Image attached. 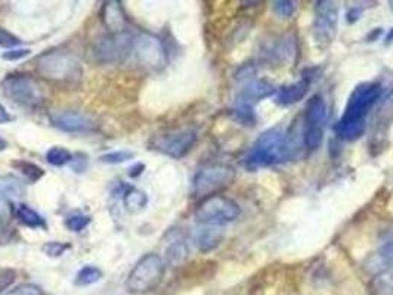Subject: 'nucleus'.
Returning <instances> with one entry per match:
<instances>
[{"label": "nucleus", "instance_id": "4be33fe9", "mask_svg": "<svg viewBox=\"0 0 393 295\" xmlns=\"http://www.w3.org/2000/svg\"><path fill=\"white\" fill-rule=\"evenodd\" d=\"M12 167L16 171H20V173L28 180V182H31V183L37 182V180H40L45 176V170L42 167L36 166L33 163H28V161H23V159L14 161Z\"/></svg>", "mask_w": 393, "mask_h": 295}, {"label": "nucleus", "instance_id": "b1692460", "mask_svg": "<svg viewBox=\"0 0 393 295\" xmlns=\"http://www.w3.org/2000/svg\"><path fill=\"white\" fill-rule=\"evenodd\" d=\"M46 159H48V163L51 166L55 167H61L71 163L73 159V154L70 151H67L65 148L61 146H53L48 151V154H46Z\"/></svg>", "mask_w": 393, "mask_h": 295}, {"label": "nucleus", "instance_id": "f8f14e48", "mask_svg": "<svg viewBox=\"0 0 393 295\" xmlns=\"http://www.w3.org/2000/svg\"><path fill=\"white\" fill-rule=\"evenodd\" d=\"M196 131L194 129H183L172 133H164L160 136H154L149 142L151 149H155L162 154L181 159L192 149L196 142Z\"/></svg>", "mask_w": 393, "mask_h": 295}, {"label": "nucleus", "instance_id": "58836bf2", "mask_svg": "<svg viewBox=\"0 0 393 295\" xmlns=\"http://www.w3.org/2000/svg\"><path fill=\"white\" fill-rule=\"evenodd\" d=\"M390 5H392V9H393V2H390Z\"/></svg>", "mask_w": 393, "mask_h": 295}, {"label": "nucleus", "instance_id": "72a5a7b5", "mask_svg": "<svg viewBox=\"0 0 393 295\" xmlns=\"http://www.w3.org/2000/svg\"><path fill=\"white\" fill-rule=\"evenodd\" d=\"M70 164L76 173H83V171L88 168V158L84 154H76V155H73Z\"/></svg>", "mask_w": 393, "mask_h": 295}, {"label": "nucleus", "instance_id": "2eb2a0df", "mask_svg": "<svg viewBox=\"0 0 393 295\" xmlns=\"http://www.w3.org/2000/svg\"><path fill=\"white\" fill-rule=\"evenodd\" d=\"M296 39L292 36H283L278 39L269 42L264 47V56L265 60L270 62H288L296 56Z\"/></svg>", "mask_w": 393, "mask_h": 295}, {"label": "nucleus", "instance_id": "bb28decb", "mask_svg": "<svg viewBox=\"0 0 393 295\" xmlns=\"http://www.w3.org/2000/svg\"><path fill=\"white\" fill-rule=\"evenodd\" d=\"M68 250H71V245L65 244V242L51 241V242H46L45 245H42V253L48 257H52V259H58V257H61Z\"/></svg>", "mask_w": 393, "mask_h": 295}, {"label": "nucleus", "instance_id": "f704fd0d", "mask_svg": "<svg viewBox=\"0 0 393 295\" xmlns=\"http://www.w3.org/2000/svg\"><path fill=\"white\" fill-rule=\"evenodd\" d=\"M12 117L11 114L8 112V110L0 103V125H6V123H11Z\"/></svg>", "mask_w": 393, "mask_h": 295}, {"label": "nucleus", "instance_id": "f257e3e1", "mask_svg": "<svg viewBox=\"0 0 393 295\" xmlns=\"http://www.w3.org/2000/svg\"><path fill=\"white\" fill-rule=\"evenodd\" d=\"M383 94L380 83H361L353 89L346 103L342 117L335 126V133L342 140L359 139L367 129V116Z\"/></svg>", "mask_w": 393, "mask_h": 295}, {"label": "nucleus", "instance_id": "423d86ee", "mask_svg": "<svg viewBox=\"0 0 393 295\" xmlns=\"http://www.w3.org/2000/svg\"><path fill=\"white\" fill-rule=\"evenodd\" d=\"M233 180H236V170L232 167L225 164L207 166L194 177V195L200 199L218 195L220 190L231 186Z\"/></svg>", "mask_w": 393, "mask_h": 295}, {"label": "nucleus", "instance_id": "4468645a", "mask_svg": "<svg viewBox=\"0 0 393 295\" xmlns=\"http://www.w3.org/2000/svg\"><path fill=\"white\" fill-rule=\"evenodd\" d=\"M51 123L65 133H89L95 129L93 121L88 114L76 110H60L51 112Z\"/></svg>", "mask_w": 393, "mask_h": 295}, {"label": "nucleus", "instance_id": "e433bc0d", "mask_svg": "<svg viewBox=\"0 0 393 295\" xmlns=\"http://www.w3.org/2000/svg\"><path fill=\"white\" fill-rule=\"evenodd\" d=\"M6 148H8V142H6L5 139L0 138V151H3V149H6Z\"/></svg>", "mask_w": 393, "mask_h": 295}, {"label": "nucleus", "instance_id": "473e14b6", "mask_svg": "<svg viewBox=\"0 0 393 295\" xmlns=\"http://www.w3.org/2000/svg\"><path fill=\"white\" fill-rule=\"evenodd\" d=\"M31 53L30 49H11V51H6L3 55H2V58L5 61H20L23 58H27L28 55Z\"/></svg>", "mask_w": 393, "mask_h": 295}, {"label": "nucleus", "instance_id": "39448f33", "mask_svg": "<svg viewBox=\"0 0 393 295\" xmlns=\"http://www.w3.org/2000/svg\"><path fill=\"white\" fill-rule=\"evenodd\" d=\"M2 92L6 98L15 102L16 105L36 110L39 108L45 94L37 80L28 74H12L2 81Z\"/></svg>", "mask_w": 393, "mask_h": 295}, {"label": "nucleus", "instance_id": "1a4fd4ad", "mask_svg": "<svg viewBox=\"0 0 393 295\" xmlns=\"http://www.w3.org/2000/svg\"><path fill=\"white\" fill-rule=\"evenodd\" d=\"M135 34L121 31L101 37L93 44V56L99 64H120L134 52Z\"/></svg>", "mask_w": 393, "mask_h": 295}, {"label": "nucleus", "instance_id": "7ed1b4c3", "mask_svg": "<svg viewBox=\"0 0 393 295\" xmlns=\"http://www.w3.org/2000/svg\"><path fill=\"white\" fill-rule=\"evenodd\" d=\"M36 68L43 79L61 86H76L81 81L80 62L67 52H48L36 61Z\"/></svg>", "mask_w": 393, "mask_h": 295}, {"label": "nucleus", "instance_id": "2f4dec72", "mask_svg": "<svg viewBox=\"0 0 393 295\" xmlns=\"http://www.w3.org/2000/svg\"><path fill=\"white\" fill-rule=\"evenodd\" d=\"M16 279V273L14 269H2L0 270V294H3Z\"/></svg>", "mask_w": 393, "mask_h": 295}, {"label": "nucleus", "instance_id": "20e7f679", "mask_svg": "<svg viewBox=\"0 0 393 295\" xmlns=\"http://www.w3.org/2000/svg\"><path fill=\"white\" fill-rule=\"evenodd\" d=\"M166 272L163 259L158 254L149 253L140 259L126 279V290L130 294H147L155 290Z\"/></svg>", "mask_w": 393, "mask_h": 295}, {"label": "nucleus", "instance_id": "5701e85b", "mask_svg": "<svg viewBox=\"0 0 393 295\" xmlns=\"http://www.w3.org/2000/svg\"><path fill=\"white\" fill-rule=\"evenodd\" d=\"M102 276H104V273L97 266H86V268L79 270L76 276V285L77 287H89V285L99 282Z\"/></svg>", "mask_w": 393, "mask_h": 295}, {"label": "nucleus", "instance_id": "6ab92c4d", "mask_svg": "<svg viewBox=\"0 0 393 295\" xmlns=\"http://www.w3.org/2000/svg\"><path fill=\"white\" fill-rule=\"evenodd\" d=\"M123 203L127 211L139 213L147 207L148 196L144 190H140L138 188H127L123 194Z\"/></svg>", "mask_w": 393, "mask_h": 295}, {"label": "nucleus", "instance_id": "c85d7f7f", "mask_svg": "<svg viewBox=\"0 0 393 295\" xmlns=\"http://www.w3.org/2000/svg\"><path fill=\"white\" fill-rule=\"evenodd\" d=\"M274 12L281 18H290L296 11V3L292 0H279V2L272 3Z\"/></svg>", "mask_w": 393, "mask_h": 295}, {"label": "nucleus", "instance_id": "c756f323", "mask_svg": "<svg viewBox=\"0 0 393 295\" xmlns=\"http://www.w3.org/2000/svg\"><path fill=\"white\" fill-rule=\"evenodd\" d=\"M6 295H45L43 290L34 283H23L9 291Z\"/></svg>", "mask_w": 393, "mask_h": 295}, {"label": "nucleus", "instance_id": "f3484780", "mask_svg": "<svg viewBox=\"0 0 393 295\" xmlns=\"http://www.w3.org/2000/svg\"><path fill=\"white\" fill-rule=\"evenodd\" d=\"M309 84H311V79L305 77L299 81H294L292 84H286L283 88H279L275 93V99L279 105L290 107L294 105L299 101H302L309 90Z\"/></svg>", "mask_w": 393, "mask_h": 295}, {"label": "nucleus", "instance_id": "9b49d317", "mask_svg": "<svg viewBox=\"0 0 393 295\" xmlns=\"http://www.w3.org/2000/svg\"><path fill=\"white\" fill-rule=\"evenodd\" d=\"M134 53L138 62L147 70L160 71L167 65V52L163 40L151 33L135 36Z\"/></svg>", "mask_w": 393, "mask_h": 295}, {"label": "nucleus", "instance_id": "412c9836", "mask_svg": "<svg viewBox=\"0 0 393 295\" xmlns=\"http://www.w3.org/2000/svg\"><path fill=\"white\" fill-rule=\"evenodd\" d=\"M186 257H188V246L182 240H175L167 246L166 259L172 266L182 264L186 260Z\"/></svg>", "mask_w": 393, "mask_h": 295}, {"label": "nucleus", "instance_id": "9d476101", "mask_svg": "<svg viewBox=\"0 0 393 295\" xmlns=\"http://www.w3.org/2000/svg\"><path fill=\"white\" fill-rule=\"evenodd\" d=\"M327 118H329V110L321 94L309 101L305 123H303V145L305 148L315 151L321 146L324 140V127Z\"/></svg>", "mask_w": 393, "mask_h": 295}, {"label": "nucleus", "instance_id": "c9c22d12", "mask_svg": "<svg viewBox=\"0 0 393 295\" xmlns=\"http://www.w3.org/2000/svg\"><path fill=\"white\" fill-rule=\"evenodd\" d=\"M144 168H145V166H144V164L138 163V164H135L132 168H130V171H129V176H130V177H138V176L142 175Z\"/></svg>", "mask_w": 393, "mask_h": 295}, {"label": "nucleus", "instance_id": "cd10ccee", "mask_svg": "<svg viewBox=\"0 0 393 295\" xmlns=\"http://www.w3.org/2000/svg\"><path fill=\"white\" fill-rule=\"evenodd\" d=\"M89 223L90 217L86 214H73L65 220V226H67L71 232H81L83 229H86Z\"/></svg>", "mask_w": 393, "mask_h": 295}, {"label": "nucleus", "instance_id": "0eeeda50", "mask_svg": "<svg viewBox=\"0 0 393 295\" xmlns=\"http://www.w3.org/2000/svg\"><path fill=\"white\" fill-rule=\"evenodd\" d=\"M240 216V207L233 199L223 195H213L205 199L196 208L195 217L201 225L223 226L237 220Z\"/></svg>", "mask_w": 393, "mask_h": 295}, {"label": "nucleus", "instance_id": "f03ea898", "mask_svg": "<svg viewBox=\"0 0 393 295\" xmlns=\"http://www.w3.org/2000/svg\"><path fill=\"white\" fill-rule=\"evenodd\" d=\"M294 155L293 142L283 127H274L262 133L253 144L242 164L247 170H259L264 167L287 163Z\"/></svg>", "mask_w": 393, "mask_h": 295}, {"label": "nucleus", "instance_id": "dca6fc26", "mask_svg": "<svg viewBox=\"0 0 393 295\" xmlns=\"http://www.w3.org/2000/svg\"><path fill=\"white\" fill-rule=\"evenodd\" d=\"M102 23H104L110 34L126 31L127 18L121 2L110 0V2L104 5V8H102Z\"/></svg>", "mask_w": 393, "mask_h": 295}, {"label": "nucleus", "instance_id": "a878e982", "mask_svg": "<svg viewBox=\"0 0 393 295\" xmlns=\"http://www.w3.org/2000/svg\"><path fill=\"white\" fill-rule=\"evenodd\" d=\"M132 158H135V152L132 151H114V152H110V154L102 155L99 159H101V163H105V164H121Z\"/></svg>", "mask_w": 393, "mask_h": 295}, {"label": "nucleus", "instance_id": "393cba45", "mask_svg": "<svg viewBox=\"0 0 393 295\" xmlns=\"http://www.w3.org/2000/svg\"><path fill=\"white\" fill-rule=\"evenodd\" d=\"M14 217V207L11 201L3 195H0V232L8 231Z\"/></svg>", "mask_w": 393, "mask_h": 295}, {"label": "nucleus", "instance_id": "4c0bfd02", "mask_svg": "<svg viewBox=\"0 0 393 295\" xmlns=\"http://www.w3.org/2000/svg\"><path fill=\"white\" fill-rule=\"evenodd\" d=\"M392 40H393V30L389 33V36H388V39H386V42L388 43H392Z\"/></svg>", "mask_w": 393, "mask_h": 295}, {"label": "nucleus", "instance_id": "a211bd4d", "mask_svg": "<svg viewBox=\"0 0 393 295\" xmlns=\"http://www.w3.org/2000/svg\"><path fill=\"white\" fill-rule=\"evenodd\" d=\"M223 240V227L216 225H201L195 232V244L201 253H210L218 248Z\"/></svg>", "mask_w": 393, "mask_h": 295}, {"label": "nucleus", "instance_id": "6e6552de", "mask_svg": "<svg viewBox=\"0 0 393 295\" xmlns=\"http://www.w3.org/2000/svg\"><path fill=\"white\" fill-rule=\"evenodd\" d=\"M372 278L371 295H393V241L388 242L370 259Z\"/></svg>", "mask_w": 393, "mask_h": 295}, {"label": "nucleus", "instance_id": "ddd939ff", "mask_svg": "<svg viewBox=\"0 0 393 295\" xmlns=\"http://www.w3.org/2000/svg\"><path fill=\"white\" fill-rule=\"evenodd\" d=\"M339 24V8L334 2H318L315 8V23H314V37L318 44H330L337 33Z\"/></svg>", "mask_w": 393, "mask_h": 295}, {"label": "nucleus", "instance_id": "aec40b11", "mask_svg": "<svg viewBox=\"0 0 393 295\" xmlns=\"http://www.w3.org/2000/svg\"><path fill=\"white\" fill-rule=\"evenodd\" d=\"M16 218L27 227H31V229H46V222L45 218L34 211L33 208H30L25 204H21L16 210Z\"/></svg>", "mask_w": 393, "mask_h": 295}, {"label": "nucleus", "instance_id": "7c9ffc66", "mask_svg": "<svg viewBox=\"0 0 393 295\" xmlns=\"http://www.w3.org/2000/svg\"><path fill=\"white\" fill-rule=\"evenodd\" d=\"M18 44H21V40L11 31H8L5 28L0 27V46L6 47V49H14Z\"/></svg>", "mask_w": 393, "mask_h": 295}]
</instances>
